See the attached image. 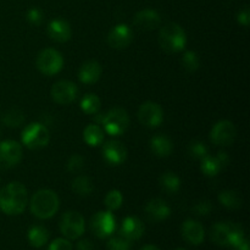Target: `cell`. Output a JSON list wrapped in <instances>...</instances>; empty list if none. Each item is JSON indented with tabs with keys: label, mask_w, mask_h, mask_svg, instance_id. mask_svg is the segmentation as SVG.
<instances>
[{
	"label": "cell",
	"mask_w": 250,
	"mask_h": 250,
	"mask_svg": "<svg viewBox=\"0 0 250 250\" xmlns=\"http://www.w3.org/2000/svg\"><path fill=\"white\" fill-rule=\"evenodd\" d=\"M27 205V189L22 183L12 182L0 190V210L7 215H20Z\"/></svg>",
	"instance_id": "6da1fadb"
},
{
	"label": "cell",
	"mask_w": 250,
	"mask_h": 250,
	"mask_svg": "<svg viewBox=\"0 0 250 250\" xmlns=\"http://www.w3.org/2000/svg\"><path fill=\"white\" fill-rule=\"evenodd\" d=\"M59 210V197L50 189H41L31 199V212L38 219H50Z\"/></svg>",
	"instance_id": "7a4b0ae2"
},
{
	"label": "cell",
	"mask_w": 250,
	"mask_h": 250,
	"mask_svg": "<svg viewBox=\"0 0 250 250\" xmlns=\"http://www.w3.org/2000/svg\"><path fill=\"white\" fill-rule=\"evenodd\" d=\"M159 44L166 53H178L187 44L186 32L175 22L166 23L159 32Z\"/></svg>",
	"instance_id": "3957f363"
},
{
	"label": "cell",
	"mask_w": 250,
	"mask_h": 250,
	"mask_svg": "<svg viewBox=\"0 0 250 250\" xmlns=\"http://www.w3.org/2000/svg\"><path fill=\"white\" fill-rule=\"evenodd\" d=\"M49 129L43 124H31L22 132V142L29 149L44 148L49 143Z\"/></svg>",
	"instance_id": "277c9868"
},
{
	"label": "cell",
	"mask_w": 250,
	"mask_h": 250,
	"mask_svg": "<svg viewBox=\"0 0 250 250\" xmlns=\"http://www.w3.org/2000/svg\"><path fill=\"white\" fill-rule=\"evenodd\" d=\"M103 125L110 136H121L122 133L126 132L129 125V117L126 110L115 107L111 109L103 119Z\"/></svg>",
	"instance_id": "5b68a950"
},
{
	"label": "cell",
	"mask_w": 250,
	"mask_h": 250,
	"mask_svg": "<svg viewBox=\"0 0 250 250\" xmlns=\"http://www.w3.org/2000/svg\"><path fill=\"white\" fill-rule=\"evenodd\" d=\"M62 55L55 49H44L37 56V67L42 73L53 76L62 68Z\"/></svg>",
	"instance_id": "8992f818"
},
{
	"label": "cell",
	"mask_w": 250,
	"mask_h": 250,
	"mask_svg": "<svg viewBox=\"0 0 250 250\" xmlns=\"http://www.w3.org/2000/svg\"><path fill=\"white\" fill-rule=\"evenodd\" d=\"M60 231L66 238L77 239L84 232V219L77 211H67L61 216Z\"/></svg>",
	"instance_id": "52a82bcc"
},
{
	"label": "cell",
	"mask_w": 250,
	"mask_h": 250,
	"mask_svg": "<svg viewBox=\"0 0 250 250\" xmlns=\"http://www.w3.org/2000/svg\"><path fill=\"white\" fill-rule=\"evenodd\" d=\"M237 131L234 125L229 120H222L216 122L210 132V138L212 143L220 146H229L234 142Z\"/></svg>",
	"instance_id": "ba28073f"
},
{
	"label": "cell",
	"mask_w": 250,
	"mask_h": 250,
	"mask_svg": "<svg viewBox=\"0 0 250 250\" xmlns=\"http://www.w3.org/2000/svg\"><path fill=\"white\" fill-rule=\"evenodd\" d=\"M116 221L111 211H99L90 220V229L93 233L99 238L110 237L115 231Z\"/></svg>",
	"instance_id": "9c48e42d"
},
{
	"label": "cell",
	"mask_w": 250,
	"mask_h": 250,
	"mask_svg": "<svg viewBox=\"0 0 250 250\" xmlns=\"http://www.w3.org/2000/svg\"><path fill=\"white\" fill-rule=\"evenodd\" d=\"M22 159V148L17 142H0V167L10 168L16 166Z\"/></svg>",
	"instance_id": "30bf717a"
},
{
	"label": "cell",
	"mask_w": 250,
	"mask_h": 250,
	"mask_svg": "<svg viewBox=\"0 0 250 250\" xmlns=\"http://www.w3.org/2000/svg\"><path fill=\"white\" fill-rule=\"evenodd\" d=\"M138 119L141 124H143L149 128H155L160 126L164 120V111L159 104L154 102H146L141 105L138 110Z\"/></svg>",
	"instance_id": "8fae6325"
},
{
	"label": "cell",
	"mask_w": 250,
	"mask_h": 250,
	"mask_svg": "<svg viewBox=\"0 0 250 250\" xmlns=\"http://www.w3.org/2000/svg\"><path fill=\"white\" fill-rule=\"evenodd\" d=\"M77 85L71 81H59L51 88V98L60 105L71 104L77 98Z\"/></svg>",
	"instance_id": "7c38bea8"
},
{
	"label": "cell",
	"mask_w": 250,
	"mask_h": 250,
	"mask_svg": "<svg viewBox=\"0 0 250 250\" xmlns=\"http://www.w3.org/2000/svg\"><path fill=\"white\" fill-rule=\"evenodd\" d=\"M133 39V32L127 24L120 23L110 31L107 36V43L114 49H125L131 44Z\"/></svg>",
	"instance_id": "4fadbf2b"
},
{
	"label": "cell",
	"mask_w": 250,
	"mask_h": 250,
	"mask_svg": "<svg viewBox=\"0 0 250 250\" xmlns=\"http://www.w3.org/2000/svg\"><path fill=\"white\" fill-rule=\"evenodd\" d=\"M182 237L187 243L193 244V246H199L204 242L205 232L204 227L202 224L194 220H186L182 225Z\"/></svg>",
	"instance_id": "5bb4252c"
},
{
	"label": "cell",
	"mask_w": 250,
	"mask_h": 250,
	"mask_svg": "<svg viewBox=\"0 0 250 250\" xmlns=\"http://www.w3.org/2000/svg\"><path fill=\"white\" fill-rule=\"evenodd\" d=\"M126 148L120 142L110 141L103 146V158L110 165H120L126 160Z\"/></svg>",
	"instance_id": "9a60e30c"
},
{
	"label": "cell",
	"mask_w": 250,
	"mask_h": 250,
	"mask_svg": "<svg viewBox=\"0 0 250 250\" xmlns=\"http://www.w3.org/2000/svg\"><path fill=\"white\" fill-rule=\"evenodd\" d=\"M144 233V225L138 217L127 216L122 221L120 234L121 237L126 238L127 241H137L141 238Z\"/></svg>",
	"instance_id": "2e32d148"
},
{
	"label": "cell",
	"mask_w": 250,
	"mask_h": 250,
	"mask_svg": "<svg viewBox=\"0 0 250 250\" xmlns=\"http://www.w3.org/2000/svg\"><path fill=\"white\" fill-rule=\"evenodd\" d=\"M161 17L159 12L151 9L142 10V11L137 12L134 16V24L143 31H153L156 27H159Z\"/></svg>",
	"instance_id": "e0dca14e"
},
{
	"label": "cell",
	"mask_w": 250,
	"mask_h": 250,
	"mask_svg": "<svg viewBox=\"0 0 250 250\" xmlns=\"http://www.w3.org/2000/svg\"><path fill=\"white\" fill-rule=\"evenodd\" d=\"M171 215L170 207L163 199H153L146 204V216L153 222H160Z\"/></svg>",
	"instance_id": "ac0fdd59"
},
{
	"label": "cell",
	"mask_w": 250,
	"mask_h": 250,
	"mask_svg": "<svg viewBox=\"0 0 250 250\" xmlns=\"http://www.w3.org/2000/svg\"><path fill=\"white\" fill-rule=\"evenodd\" d=\"M71 27L67 21L61 19L53 20L48 26V36L53 41L59 43H65L71 38Z\"/></svg>",
	"instance_id": "d6986e66"
},
{
	"label": "cell",
	"mask_w": 250,
	"mask_h": 250,
	"mask_svg": "<svg viewBox=\"0 0 250 250\" xmlns=\"http://www.w3.org/2000/svg\"><path fill=\"white\" fill-rule=\"evenodd\" d=\"M100 76H102V66L95 60L85 61L78 71V78L81 82L85 84L95 83L99 80Z\"/></svg>",
	"instance_id": "ffe728a7"
},
{
	"label": "cell",
	"mask_w": 250,
	"mask_h": 250,
	"mask_svg": "<svg viewBox=\"0 0 250 250\" xmlns=\"http://www.w3.org/2000/svg\"><path fill=\"white\" fill-rule=\"evenodd\" d=\"M212 242L217 246L229 247V239H231V229H229V222H217L212 226L210 232Z\"/></svg>",
	"instance_id": "44dd1931"
},
{
	"label": "cell",
	"mask_w": 250,
	"mask_h": 250,
	"mask_svg": "<svg viewBox=\"0 0 250 250\" xmlns=\"http://www.w3.org/2000/svg\"><path fill=\"white\" fill-rule=\"evenodd\" d=\"M151 151L159 158H167L172 153L173 144L166 136H155L150 139Z\"/></svg>",
	"instance_id": "7402d4cb"
},
{
	"label": "cell",
	"mask_w": 250,
	"mask_h": 250,
	"mask_svg": "<svg viewBox=\"0 0 250 250\" xmlns=\"http://www.w3.org/2000/svg\"><path fill=\"white\" fill-rule=\"evenodd\" d=\"M160 182V187L165 190L167 194H175L180 190L181 187V180L176 173L167 171V172L163 173L159 178Z\"/></svg>",
	"instance_id": "603a6c76"
},
{
	"label": "cell",
	"mask_w": 250,
	"mask_h": 250,
	"mask_svg": "<svg viewBox=\"0 0 250 250\" xmlns=\"http://www.w3.org/2000/svg\"><path fill=\"white\" fill-rule=\"evenodd\" d=\"M49 239V232L45 227L43 226H32L28 231V241L31 246L34 248H41V247L45 246L46 242Z\"/></svg>",
	"instance_id": "cb8c5ba5"
},
{
	"label": "cell",
	"mask_w": 250,
	"mask_h": 250,
	"mask_svg": "<svg viewBox=\"0 0 250 250\" xmlns=\"http://www.w3.org/2000/svg\"><path fill=\"white\" fill-rule=\"evenodd\" d=\"M219 202L224 205L225 208L231 210H236L239 209L242 207V197L239 195L238 192L236 190H222L221 193L219 194Z\"/></svg>",
	"instance_id": "d4e9b609"
},
{
	"label": "cell",
	"mask_w": 250,
	"mask_h": 250,
	"mask_svg": "<svg viewBox=\"0 0 250 250\" xmlns=\"http://www.w3.org/2000/svg\"><path fill=\"white\" fill-rule=\"evenodd\" d=\"M83 138L90 146H99L104 139V133L98 125H88L83 132Z\"/></svg>",
	"instance_id": "484cf974"
},
{
	"label": "cell",
	"mask_w": 250,
	"mask_h": 250,
	"mask_svg": "<svg viewBox=\"0 0 250 250\" xmlns=\"http://www.w3.org/2000/svg\"><path fill=\"white\" fill-rule=\"evenodd\" d=\"M203 173L209 177H214L216 176L220 171L222 170V166L220 164L217 156H210L207 155L202 159V165H200Z\"/></svg>",
	"instance_id": "4316f807"
},
{
	"label": "cell",
	"mask_w": 250,
	"mask_h": 250,
	"mask_svg": "<svg viewBox=\"0 0 250 250\" xmlns=\"http://www.w3.org/2000/svg\"><path fill=\"white\" fill-rule=\"evenodd\" d=\"M72 190L80 197H88L93 192V183L87 176H78L72 181Z\"/></svg>",
	"instance_id": "83f0119b"
},
{
	"label": "cell",
	"mask_w": 250,
	"mask_h": 250,
	"mask_svg": "<svg viewBox=\"0 0 250 250\" xmlns=\"http://www.w3.org/2000/svg\"><path fill=\"white\" fill-rule=\"evenodd\" d=\"M2 122L7 127H19L24 122V114L22 110L17 107H12L6 111L2 116Z\"/></svg>",
	"instance_id": "f1b7e54d"
},
{
	"label": "cell",
	"mask_w": 250,
	"mask_h": 250,
	"mask_svg": "<svg viewBox=\"0 0 250 250\" xmlns=\"http://www.w3.org/2000/svg\"><path fill=\"white\" fill-rule=\"evenodd\" d=\"M81 109L88 115H95L100 110V99L95 94H85L81 100Z\"/></svg>",
	"instance_id": "f546056e"
},
{
	"label": "cell",
	"mask_w": 250,
	"mask_h": 250,
	"mask_svg": "<svg viewBox=\"0 0 250 250\" xmlns=\"http://www.w3.org/2000/svg\"><path fill=\"white\" fill-rule=\"evenodd\" d=\"M181 63H182L183 68L186 71H188V72H195L200 66V59L197 55V53L189 50L183 54L182 59H181Z\"/></svg>",
	"instance_id": "4dcf8cb0"
},
{
	"label": "cell",
	"mask_w": 250,
	"mask_h": 250,
	"mask_svg": "<svg viewBox=\"0 0 250 250\" xmlns=\"http://www.w3.org/2000/svg\"><path fill=\"white\" fill-rule=\"evenodd\" d=\"M229 229H231V239H229V246L233 248H238L242 243L247 239L246 233H244L243 227L239 224L229 222Z\"/></svg>",
	"instance_id": "1f68e13d"
},
{
	"label": "cell",
	"mask_w": 250,
	"mask_h": 250,
	"mask_svg": "<svg viewBox=\"0 0 250 250\" xmlns=\"http://www.w3.org/2000/svg\"><path fill=\"white\" fill-rule=\"evenodd\" d=\"M122 202H124V197H122L121 192L117 189L110 190L105 197V205L109 209V211L119 209L122 205Z\"/></svg>",
	"instance_id": "d6a6232c"
},
{
	"label": "cell",
	"mask_w": 250,
	"mask_h": 250,
	"mask_svg": "<svg viewBox=\"0 0 250 250\" xmlns=\"http://www.w3.org/2000/svg\"><path fill=\"white\" fill-rule=\"evenodd\" d=\"M188 153L194 159H200L202 160L204 156L208 155V148L203 142L193 141L188 146Z\"/></svg>",
	"instance_id": "836d02e7"
},
{
	"label": "cell",
	"mask_w": 250,
	"mask_h": 250,
	"mask_svg": "<svg viewBox=\"0 0 250 250\" xmlns=\"http://www.w3.org/2000/svg\"><path fill=\"white\" fill-rule=\"evenodd\" d=\"M107 250H131L129 241L124 237H114L107 242Z\"/></svg>",
	"instance_id": "e575fe53"
},
{
	"label": "cell",
	"mask_w": 250,
	"mask_h": 250,
	"mask_svg": "<svg viewBox=\"0 0 250 250\" xmlns=\"http://www.w3.org/2000/svg\"><path fill=\"white\" fill-rule=\"evenodd\" d=\"M212 204L209 200H200L192 208L193 212L198 216H208L212 211Z\"/></svg>",
	"instance_id": "d590c367"
},
{
	"label": "cell",
	"mask_w": 250,
	"mask_h": 250,
	"mask_svg": "<svg viewBox=\"0 0 250 250\" xmlns=\"http://www.w3.org/2000/svg\"><path fill=\"white\" fill-rule=\"evenodd\" d=\"M83 166H84V160H83L82 156L75 154V155L71 156L70 160H68L67 170L72 173H78L80 171H82Z\"/></svg>",
	"instance_id": "8d00e7d4"
},
{
	"label": "cell",
	"mask_w": 250,
	"mask_h": 250,
	"mask_svg": "<svg viewBox=\"0 0 250 250\" xmlns=\"http://www.w3.org/2000/svg\"><path fill=\"white\" fill-rule=\"evenodd\" d=\"M27 20H28L29 23L34 24V26H38L43 21V14H42V11L39 9L33 7V9H31L27 12Z\"/></svg>",
	"instance_id": "74e56055"
},
{
	"label": "cell",
	"mask_w": 250,
	"mask_h": 250,
	"mask_svg": "<svg viewBox=\"0 0 250 250\" xmlns=\"http://www.w3.org/2000/svg\"><path fill=\"white\" fill-rule=\"evenodd\" d=\"M48 250H72V244L65 238H58L51 242Z\"/></svg>",
	"instance_id": "f35d334b"
},
{
	"label": "cell",
	"mask_w": 250,
	"mask_h": 250,
	"mask_svg": "<svg viewBox=\"0 0 250 250\" xmlns=\"http://www.w3.org/2000/svg\"><path fill=\"white\" fill-rule=\"evenodd\" d=\"M237 21L244 27H248L249 26V22H250V11H249V7L246 6L244 9H242L241 11L238 12L237 15Z\"/></svg>",
	"instance_id": "ab89813d"
},
{
	"label": "cell",
	"mask_w": 250,
	"mask_h": 250,
	"mask_svg": "<svg viewBox=\"0 0 250 250\" xmlns=\"http://www.w3.org/2000/svg\"><path fill=\"white\" fill-rule=\"evenodd\" d=\"M77 250H97V247L89 239H82L77 243Z\"/></svg>",
	"instance_id": "60d3db41"
},
{
	"label": "cell",
	"mask_w": 250,
	"mask_h": 250,
	"mask_svg": "<svg viewBox=\"0 0 250 250\" xmlns=\"http://www.w3.org/2000/svg\"><path fill=\"white\" fill-rule=\"evenodd\" d=\"M217 159H219L222 168H225L229 164V154L225 153V151H220V153L217 154Z\"/></svg>",
	"instance_id": "b9f144b4"
},
{
	"label": "cell",
	"mask_w": 250,
	"mask_h": 250,
	"mask_svg": "<svg viewBox=\"0 0 250 250\" xmlns=\"http://www.w3.org/2000/svg\"><path fill=\"white\" fill-rule=\"evenodd\" d=\"M141 250H160L156 246H153V244H149V246L143 247Z\"/></svg>",
	"instance_id": "7bdbcfd3"
},
{
	"label": "cell",
	"mask_w": 250,
	"mask_h": 250,
	"mask_svg": "<svg viewBox=\"0 0 250 250\" xmlns=\"http://www.w3.org/2000/svg\"><path fill=\"white\" fill-rule=\"evenodd\" d=\"M175 250H186V249H183V248H177V249H175Z\"/></svg>",
	"instance_id": "ee69618b"
},
{
	"label": "cell",
	"mask_w": 250,
	"mask_h": 250,
	"mask_svg": "<svg viewBox=\"0 0 250 250\" xmlns=\"http://www.w3.org/2000/svg\"><path fill=\"white\" fill-rule=\"evenodd\" d=\"M233 250H241V249H238V248H234Z\"/></svg>",
	"instance_id": "f6af8a7d"
}]
</instances>
